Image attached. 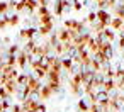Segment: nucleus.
I'll return each mask as SVG.
<instances>
[{
  "mask_svg": "<svg viewBox=\"0 0 124 112\" xmlns=\"http://www.w3.org/2000/svg\"><path fill=\"white\" fill-rule=\"evenodd\" d=\"M109 27H110L112 31H121V29H122V19H119V17H112Z\"/></svg>",
  "mask_w": 124,
  "mask_h": 112,
  "instance_id": "nucleus-3",
  "label": "nucleus"
},
{
  "mask_svg": "<svg viewBox=\"0 0 124 112\" xmlns=\"http://www.w3.org/2000/svg\"><path fill=\"white\" fill-rule=\"evenodd\" d=\"M2 112H5V110H2Z\"/></svg>",
  "mask_w": 124,
  "mask_h": 112,
  "instance_id": "nucleus-18",
  "label": "nucleus"
},
{
  "mask_svg": "<svg viewBox=\"0 0 124 112\" xmlns=\"http://www.w3.org/2000/svg\"><path fill=\"white\" fill-rule=\"evenodd\" d=\"M114 112H121V110H114Z\"/></svg>",
  "mask_w": 124,
  "mask_h": 112,
  "instance_id": "nucleus-17",
  "label": "nucleus"
},
{
  "mask_svg": "<svg viewBox=\"0 0 124 112\" xmlns=\"http://www.w3.org/2000/svg\"><path fill=\"white\" fill-rule=\"evenodd\" d=\"M34 112H46V107H44L43 104H38L36 109H34Z\"/></svg>",
  "mask_w": 124,
  "mask_h": 112,
  "instance_id": "nucleus-12",
  "label": "nucleus"
},
{
  "mask_svg": "<svg viewBox=\"0 0 124 112\" xmlns=\"http://www.w3.org/2000/svg\"><path fill=\"white\" fill-rule=\"evenodd\" d=\"M4 110V107H2V102H0V112H2Z\"/></svg>",
  "mask_w": 124,
  "mask_h": 112,
  "instance_id": "nucleus-16",
  "label": "nucleus"
},
{
  "mask_svg": "<svg viewBox=\"0 0 124 112\" xmlns=\"http://www.w3.org/2000/svg\"><path fill=\"white\" fill-rule=\"evenodd\" d=\"M38 29L36 27H29V29H22L21 31V37L26 39V41H34V37L38 36Z\"/></svg>",
  "mask_w": 124,
  "mask_h": 112,
  "instance_id": "nucleus-1",
  "label": "nucleus"
},
{
  "mask_svg": "<svg viewBox=\"0 0 124 112\" xmlns=\"http://www.w3.org/2000/svg\"><path fill=\"white\" fill-rule=\"evenodd\" d=\"M100 53L104 54V58L105 60H112V56H114V51H112V48H110V44L109 46H104V48H100Z\"/></svg>",
  "mask_w": 124,
  "mask_h": 112,
  "instance_id": "nucleus-4",
  "label": "nucleus"
},
{
  "mask_svg": "<svg viewBox=\"0 0 124 112\" xmlns=\"http://www.w3.org/2000/svg\"><path fill=\"white\" fill-rule=\"evenodd\" d=\"M7 12H9V4L7 2H0V14L5 15Z\"/></svg>",
  "mask_w": 124,
  "mask_h": 112,
  "instance_id": "nucleus-9",
  "label": "nucleus"
},
{
  "mask_svg": "<svg viewBox=\"0 0 124 112\" xmlns=\"http://www.w3.org/2000/svg\"><path fill=\"white\" fill-rule=\"evenodd\" d=\"M119 46H121V49L124 51V37H121V43H119Z\"/></svg>",
  "mask_w": 124,
  "mask_h": 112,
  "instance_id": "nucleus-15",
  "label": "nucleus"
},
{
  "mask_svg": "<svg viewBox=\"0 0 124 112\" xmlns=\"http://www.w3.org/2000/svg\"><path fill=\"white\" fill-rule=\"evenodd\" d=\"M53 26H54V24H46V26H41V27L38 29L39 36H48V34H49V31L53 29Z\"/></svg>",
  "mask_w": 124,
  "mask_h": 112,
  "instance_id": "nucleus-5",
  "label": "nucleus"
},
{
  "mask_svg": "<svg viewBox=\"0 0 124 112\" xmlns=\"http://www.w3.org/2000/svg\"><path fill=\"white\" fill-rule=\"evenodd\" d=\"M7 24H9V22H7V19H5V17H4V19H0V29H4Z\"/></svg>",
  "mask_w": 124,
  "mask_h": 112,
  "instance_id": "nucleus-13",
  "label": "nucleus"
},
{
  "mask_svg": "<svg viewBox=\"0 0 124 112\" xmlns=\"http://www.w3.org/2000/svg\"><path fill=\"white\" fill-rule=\"evenodd\" d=\"M65 9H68V7L65 5L63 0H54V12H56V15H63Z\"/></svg>",
  "mask_w": 124,
  "mask_h": 112,
  "instance_id": "nucleus-2",
  "label": "nucleus"
},
{
  "mask_svg": "<svg viewBox=\"0 0 124 112\" xmlns=\"http://www.w3.org/2000/svg\"><path fill=\"white\" fill-rule=\"evenodd\" d=\"M87 21L93 24V22L97 21V14H95V12H90V14H88V17H87Z\"/></svg>",
  "mask_w": 124,
  "mask_h": 112,
  "instance_id": "nucleus-11",
  "label": "nucleus"
},
{
  "mask_svg": "<svg viewBox=\"0 0 124 112\" xmlns=\"http://www.w3.org/2000/svg\"><path fill=\"white\" fill-rule=\"evenodd\" d=\"M90 105H92V102H87V100H78V109L82 110V112H88L90 110Z\"/></svg>",
  "mask_w": 124,
  "mask_h": 112,
  "instance_id": "nucleus-6",
  "label": "nucleus"
},
{
  "mask_svg": "<svg viewBox=\"0 0 124 112\" xmlns=\"http://www.w3.org/2000/svg\"><path fill=\"white\" fill-rule=\"evenodd\" d=\"M7 22H9V26H16V24H19V15L14 14L10 19H7Z\"/></svg>",
  "mask_w": 124,
  "mask_h": 112,
  "instance_id": "nucleus-10",
  "label": "nucleus"
},
{
  "mask_svg": "<svg viewBox=\"0 0 124 112\" xmlns=\"http://www.w3.org/2000/svg\"><path fill=\"white\" fill-rule=\"evenodd\" d=\"M51 95H53V90H51V88H49L48 85L41 88V98H49Z\"/></svg>",
  "mask_w": 124,
  "mask_h": 112,
  "instance_id": "nucleus-8",
  "label": "nucleus"
},
{
  "mask_svg": "<svg viewBox=\"0 0 124 112\" xmlns=\"http://www.w3.org/2000/svg\"><path fill=\"white\" fill-rule=\"evenodd\" d=\"M39 22H41V26H46V24H53V17H51V14H46V15H39Z\"/></svg>",
  "mask_w": 124,
  "mask_h": 112,
  "instance_id": "nucleus-7",
  "label": "nucleus"
},
{
  "mask_svg": "<svg viewBox=\"0 0 124 112\" xmlns=\"http://www.w3.org/2000/svg\"><path fill=\"white\" fill-rule=\"evenodd\" d=\"M73 7H75V10H82V4L78 2V0H77V2L73 4Z\"/></svg>",
  "mask_w": 124,
  "mask_h": 112,
  "instance_id": "nucleus-14",
  "label": "nucleus"
}]
</instances>
